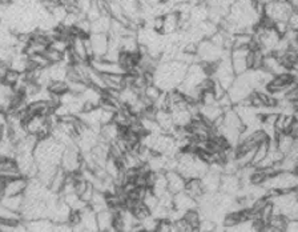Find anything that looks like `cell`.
<instances>
[{"label":"cell","instance_id":"cell-45","mask_svg":"<svg viewBox=\"0 0 298 232\" xmlns=\"http://www.w3.org/2000/svg\"><path fill=\"white\" fill-rule=\"evenodd\" d=\"M142 203L147 205L148 208H149V211H153V209L156 208L157 205H159V198H157L153 192H152L149 188H148L147 194H145V196H144V199H142Z\"/></svg>","mask_w":298,"mask_h":232},{"label":"cell","instance_id":"cell-42","mask_svg":"<svg viewBox=\"0 0 298 232\" xmlns=\"http://www.w3.org/2000/svg\"><path fill=\"white\" fill-rule=\"evenodd\" d=\"M48 91H50L52 95L55 96H61L69 91L68 83L67 82H51L50 86H48Z\"/></svg>","mask_w":298,"mask_h":232},{"label":"cell","instance_id":"cell-41","mask_svg":"<svg viewBox=\"0 0 298 232\" xmlns=\"http://www.w3.org/2000/svg\"><path fill=\"white\" fill-rule=\"evenodd\" d=\"M253 40V33L250 32H239L233 35V48H241V47H249Z\"/></svg>","mask_w":298,"mask_h":232},{"label":"cell","instance_id":"cell-35","mask_svg":"<svg viewBox=\"0 0 298 232\" xmlns=\"http://www.w3.org/2000/svg\"><path fill=\"white\" fill-rule=\"evenodd\" d=\"M151 191L157 196V198H160L161 195H164L166 191H168V181H166L165 172H157L156 180L153 183Z\"/></svg>","mask_w":298,"mask_h":232},{"label":"cell","instance_id":"cell-17","mask_svg":"<svg viewBox=\"0 0 298 232\" xmlns=\"http://www.w3.org/2000/svg\"><path fill=\"white\" fill-rule=\"evenodd\" d=\"M262 70L269 72L273 76H277V75L285 74L288 72V70L285 68L284 65L281 64L280 59L277 58L273 54H269V55H265L264 58V63H262Z\"/></svg>","mask_w":298,"mask_h":232},{"label":"cell","instance_id":"cell-14","mask_svg":"<svg viewBox=\"0 0 298 232\" xmlns=\"http://www.w3.org/2000/svg\"><path fill=\"white\" fill-rule=\"evenodd\" d=\"M240 190H241V180L237 175H226V174L221 175L220 192L237 196Z\"/></svg>","mask_w":298,"mask_h":232},{"label":"cell","instance_id":"cell-61","mask_svg":"<svg viewBox=\"0 0 298 232\" xmlns=\"http://www.w3.org/2000/svg\"><path fill=\"white\" fill-rule=\"evenodd\" d=\"M262 232H271V230H269V228H266V230H264V231H262Z\"/></svg>","mask_w":298,"mask_h":232},{"label":"cell","instance_id":"cell-25","mask_svg":"<svg viewBox=\"0 0 298 232\" xmlns=\"http://www.w3.org/2000/svg\"><path fill=\"white\" fill-rule=\"evenodd\" d=\"M47 116H31L28 117L27 120L24 121L23 125L28 135H35L36 136L39 134V131L42 130V127L46 123Z\"/></svg>","mask_w":298,"mask_h":232},{"label":"cell","instance_id":"cell-62","mask_svg":"<svg viewBox=\"0 0 298 232\" xmlns=\"http://www.w3.org/2000/svg\"><path fill=\"white\" fill-rule=\"evenodd\" d=\"M1 198H3V192L0 191V200H1Z\"/></svg>","mask_w":298,"mask_h":232},{"label":"cell","instance_id":"cell-1","mask_svg":"<svg viewBox=\"0 0 298 232\" xmlns=\"http://www.w3.org/2000/svg\"><path fill=\"white\" fill-rule=\"evenodd\" d=\"M188 67L177 60L160 61L153 72V84H156L163 92L173 91L183 83Z\"/></svg>","mask_w":298,"mask_h":232},{"label":"cell","instance_id":"cell-24","mask_svg":"<svg viewBox=\"0 0 298 232\" xmlns=\"http://www.w3.org/2000/svg\"><path fill=\"white\" fill-rule=\"evenodd\" d=\"M180 31L179 14L177 12H169L164 15V28L163 35H172V33Z\"/></svg>","mask_w":298,"mask_h":232},{"label":"cell","instance_id":"cell-39","mask_svg":"<svg viewBox=\"0 0 298 232\" xmlns=\"http://www.w3.org/2000/svg\"><path fill=\"white\" fill-rule=\"evenodd\" d=\"M131 211H132V214L135 215V218L137 219L138 222H142L144 219H147L148 216H151L152 215L151 211H149V208H148L147 205L142 203L141 200L136 202V203L132 205Z\"/></svg>","mask_w":298,"mask_h":232},{"label":"cell","instance_id":"cell-26","mask_svg":"<svg viewBox=\"0 0 298 232\" xmlns=\"http://www.w3.org/2000/svg\"><path fill=\"white\" fill-rule=\"evenodd\" d=\"M184 191H185L189 196H192L196 202L205 194V190H204V187H202L201 179H189V180H187L185 190Z\"/></svg>","mask_w":298,"mask_h":232},{"label":"cell","instance_id":"cell-9","mask_svg":"<svg viewBox=\"0 0 298 232\" xmlns=\"http://www.w3.org/2000/svg\"><path fill=\"white\" fill-rule=\"evenodd\" d=\"M88 63L93 70L101 75H125V71L117 61L106 60L103 58H92Z\"/></svg>","mask_w":298,"mask_h":232},{"label":"cell","instance_id":"cell-6","mask_svg":"<svg viewBox=\"0 0 298 232\" xmlns=\"http://www.w3.org/2000/svg\"><path fill=\"white\" fill-rule=\"evenodd\" d=\"M83 166V153L80 152V149L76 144L67 147L61 156L60 167L63 168L67 174H75L81 170Z\"/></svg>","mask_w":298,"mask_h":232},{"label":"cell","instance_id":"cell-5","mask_svg":"<svg viewBox=\"0 0 298 232\" xmlns=\"http://www.w3.org/2000/svg\"><path fill=\"white\" fill-rule=\"evenodd\" d=\"M225 50L221 47H217L215 43L209 39H204L198 43L197 46V58L200 63L207 64H215L224 56Z\"/></svg>","mask_w":298,"mask_h":232},{"label":"cell","instance_id":"cell-55","mask_svg":"<svg viewBox=\"0 0 298 232\" xmlns=\"http://www.w3.org/2000/svg\"><path fill=\"white\" fill-rule=\"evenodd\" d=\"M33 63H36L37 67H40V68H47V67H50V63L46 59V56L43 55V54H36V55L32 56H28Z\"/></svg>","mask_w":298,"mask_h":232},{"label":"cell","instance_id":"cell-10","mask_svg":"<svg viewBox=\"0 0 298 232\" xmlns=\"http://www.w3.org/2000/svg\"><path fill=\"white\" fill-rule=\"evenodd\" d=\"M249 47H241V48H233L230 51V60H232V67L236 76L245 74L246 71H249L248 63H246V58H248Z\"/></svg>","mask_w":298,"mask_h":232},{"label":"cell","instance_id":"cell-40","mask_svg":"<svg viewBox=\"0 0 298 232\" xmlns=\"http://www.w3.org/2000/svg\"><path fill=\"white\" fill-rule=\"evenodd\" d=\"M183 219L189 224V226H190V227L194 228V230H198V227H200V224H201V220H202L201 215H200L197 208L187 211V212L184 214Z\"/></svg>","mask_w":298,"mask_h":232},{"label":"cell","instance_id":"cell-57","mask_svg":"<svg viewBox=\"0 0 298 232\" xmlns=\"http://www.w3.org/2000/svg\"><path fill=\"white\" fill-rule=\"evenodd\" d=\"M288 26H289V29L298 32V12H292L288 19Z\"/></svg>","mask_w":298,"mask_h":232},{"label":"cell","instance_id":"cell-4","mask_svg":"<svg viewBox=\"0 0 298 232\" xmlns=\"http://www.w3.org/2000/svg\"><path fill=\"white\" fill-rule=\"evenodd\" d=\"M254 91L253 88L252 83H250V80L248 78V74L245 72L243 75H239V76H236V80H234V83L232 84V87L228 89V95L232 99V102L233 104H240V103H243L244 100H246V99L250 96V93Z\"/></svg>","mask_w":298,"mask_h":232},{"label":"cell","instance_id":"cell-12","mask_svg":"<svg viewBox=\"0 0 298 232\" xmlns=\"http://www.w3.org/2000/svg\"><path fill=\"white\" fill-rule=\"evenodd\" d=\"M28 179L24 176L15 177L11 180H7L4 184V190H3V195L4 196H16L24 195V192L27 190Z\"/></svg>","mask_w":298,"mask_h":232},{"label":"cell","instance_id":"cell-51","mask_svg":"<svg viewBox=\"0 0 298 232\" xmlns=\"http://www.w3.org/2000/svg\"><path fill=\"white\" fill-rule=\"evenodd\" d=\"M217 106L222 110V111H229V110H232V108L234 107L233 102H232V99H230V96L228 95V92L225 93L222 98H220L218 100H217Z\"/></svg>","mask_w":298,"mask_h":232},{"label":"cell","instance_id":"cell-3","mask_svg":"<svg viewBox=\"0 0 298 232\" xmlns=\"http://www.w3.org/2000/svg\"><path fill=\"white\" fill-rule=\"evenodd\" d=\"M207 78H209V74H208L207 67H205L204 63H194V64H190L188 67V71H187V75H185V78H184L183 83L180 84L176 89H179L180 92L187 95L189 91L197 88L198 86L207 79Z\"/></svg>","mask_w":298,"mask_h":232},{"label":"cell","instance_id":"cell-18","mask_svg":"<svg viewBox=\"0 0 298 232\" xmlns=\"http://www.w3.org/2000/svg\"><path fill=\"white\" fill-rule=\"evenodd\" d=\"M166 181H168V191L172 194H179L185 190L187 180L180 175L177 171H166L165 172Z\"/></svg>","mask_w":298,"mask_h":232},{"label":"cell","instance_id":"cell-33","mask_svg":"<svg viewBox=\"0 0 298 232\" xmlns=\"http://www.w3.org/2000/svg\"><path fill=\"white\" fill-rule=\"evenodd\" d=\"M274 139L277 142V149L286 156L293 147L294 138H292L289 134H280L277 135Z\"/></svg>","mask_w":298,"mask_h":232},{"label":"cell","instance_id":"cell-37","mask_svg":"<svg viewBox=\"0 0 298 232\" xmlns=\"http://www.w3.org/2000/svg\"><path fill=\"white\" fill-rule=\"evenodd\" d=\"M196 27L198 28V31L201 32L204 39H211L218 31V26L213 23V22H211V20H205V22L197 24Z\"/></svg>","mask_w":298,"mask_h":232},{"label":"cell","instance_id":"cell-36","mask_svg":"<svg viewBox=\"0 0 298 232\" xmlns=\"http://www.w3.org/2000/svg\"><path fill=\"white\" fill-rule=\"evenodd\" d=\"M288 222H289V219L284 216V215H273L271 220H269V223H268V228L271 232H285Z\"/></svg>","mask_w":298,"mask_h":232},{"label":"cell","instance_id":"cell-11","mask_svg":"<svg viewBox=\"0 0 298 232\" xmlns=\"http://www.w3.org/2000/svg\"><path fill=\"white\" fill-rule=\"evenodd\" d=\"M93 58H104L109 47V36L108 33H91L89 35Z\"/></svg>","mask_w":298,"mask_h":232},{"label":"cell","instance_id":"cell-47","mask_svg":"<svg viewBox=\"0 0 298 232\" xmlns=\"http://www.w3.org/2000/svg\"><path fill=\"white\" fill-rule=\"evenodd\" d=\"M67 83H68L69 92L75 93V95H81L88 87V84L84 82H67Z\"/></svg>","mask_w":298,"mask_h":232},{"label":"cell","instance_id":"cell-48","mask_svg":"<svg viewBox=\"0 0 298 232\" xmlns=\"http://www.w3.org/2000/svg\"><path fill=\"white\" fill-rule=\"evenodd\" d=\"M200 104L201 106H216L217 104V99H216L213 91H205L201 93V99H200Z\"/></svg>","mask_w":298,"mask_h":232},{"label":"cell","instance_id":"cell-46","mask_svg":"<svg viewBox=\"0 0 298 232\" xmlns=\"http://www.w3.org/2000/svg\"><path fill=\"white\" fill-rule=\"evenodd\" d=\"M225 232H257L253 227L252 222H245V223H239L225 230Z\"/></svg>","mask_w":298,"mask_h":232},{"label":"cell","instance_id":"cell-20","mask_svg":"<svg viewBox=\"0 0 298 232\" xmlns=\"http://www.w3.org/2000/svg\"><path fill=\"white\" fill-rule=\"evenodd\" d=\"M222 115H224V111L217 104L216 106H201L200 104V116L202 120L208 123L211 127H213V123L217 119H220Z\"/></svg>","mask_w":298,"mask_h":232},{"label":"cell","instance_id":"cell-30","mask_svg":"<svg viewBox=\"0 0 298 232\" xmlns=\"http://www.w3.org/2000/svg\"><path fill=\"white\" fill-rule=\"evenodd\" d=\"M208 5L207 4H198L193 5L190 9V23L192 26H197V24L202 23L208 20Z\"/></svg>","mask_w":298,"mask_h":232},{"label":"cell","instance_id":"cell-54","mask_svg":"<svg viewBox=\"0 0 298 232\" xmlns=\"http://www.w3.org/2000/svg\"><path fill=\"white\" fill-rule=\"evenodd\" d=\"M101 14H100V11H99V8H97V5L96 3H95V0H93V3H92L91 5V8L88 9L87 11V14H85V18L89 20V22H95V20H97V19L100 18Z\"/></svg>","mask_w":298,"mask_h":232},{"label":"cell","instance_id":"cell-49","mask_svg":"<svg viewBox=\"0 0 298 232\" xmlns=\"http://www.w3.org/2000/svg\"><path fill=\"white\" fill-rule=\"evenodd\" d=\"M67 14H68V11L63 7V5H57L52 12H51V15H52V18L55 19V22L57 24H61L63 23V20L65 19V16H67Z\"/></svg>","mask_w":298,"mask_h":232},{"label":"cell","instance_id":"cell-60","mask_svg":"<svg viewBox=\"0 0 298 232\" xmlns=\"http://www.w3.org/2000/svg\"><path fill=\"white\" fill-rule=\"evenodd\" d=\"M285 232H298V220H289Z\"/></svg>","mask_w":298,"mask_h":232},{"label":"cell","instance_id":"cell-43","mask_svg":"<svg viewBox=\"0 0 298 232\" xmlns=\"http://www.w3.org/2000/svg\"><path fill=\"white\" fill-rule=\"evenodd\" d=\"M43 55L46 56V59L48 60V63L51 64H57V63H61L63 61V55L64 54H61V52L56 51L54 48H51L48 47L46 51L43 52Z\"/></svg>","mask_w":298,"mask_h":232},{"label":"cell","instance_id":"cell-38","mask_svg":"<svg viewBox=\"0 0 298 232\" xmlns=\"http://www.w3.org/2000/svg\"><path fill=\"white\" fill-rule=\"evenodd\" d=\"M268 152H269V139L265 140V142H262V143H260L256 147V151H254V156H253V162H252L253 167H256L258 163L262 162V160L266 158Z\"/></svg>","mask_w":298,"mask_h":232},{"label":"cell","instance_id":"cell-7","mask_svg":"<svg viewBox=\"0 0 298 232\" xmlns=\"http://www.w3.org/2000/svg\"><path fill=\"white\" fill-rule=\"evenodd\" d=\"M293 12V9L290 8V5L286 3H277V1H271L264 7V16L271 18L273 22H288V19Z\"/></svg>","mask_w":298,"mask_h":232},{"label":"cell","instance_id":"cell-15","mask_svg":"<svg viewBox=\"0 0 298 232\" xmlns=\"http://www.w3.org/2000/svg\"><path fill=\"white\" fill-rule=\"evenodd\" d=\"M173 208L185 214L189 209L197 208V202L193 199L192 196H189L185 191H183L173 195Z\"/></svg>","mask_w":298,"mask_h":232},{"label":"cell","instance_id":"cell-31","mask_svg":"<svg viewBox=\"0 0 298 232\" xmlns=\"http://www.w3.org/2000/svg\"><path fill=\"white\" fill-rule=\"evenodd\" d=\"M65 179H67V172H65L61 167H59L57 168V171H56L55 175H54V177H52L50 186H48L50 191H52L54 194H57V195H60V192H61L63 187H64Z\"/></svg>","mask_w":298,"mask_h":232},{"label":"cell","instance_id":"cell-2","mask_svg":"<svg viewBox=\"0 0 298 232\" xmlns=\"http://www.w3.org/2000/svg\"><path fill=\"white\" fill-rule=\"evenodd\" d=\"M265 190L277 191V192H290L298 190V175L294 172L280 171L274 176L268 177L262 184Z\"/></svg>","mask_w":298,"mask_h":232},{"label":"cell","instance_id":"cell-27","mask_svg":"<svg viewBox=\"0 0 298 232\" xmlns=\"http://www.w3.org/2000/svg\"><path fill=\"white\" fill-rule=\"evenodd\" d=\"M97 226H99V232H106L109 227L113 226V211L110 208L103 209L96 214Z\"/></svg>","mask_w":298,"mask_h":232},{"label":"cell","instance_id":"cell-53","mask_svg":"<svg viewBox=\"0 0 298 232\" xmlns=\"http://www.w3.org/2000/svg\"><path fill=\"white\" fill-rule=\"evenodd\" d=\"M20 76H22V74H19L18 71L9 70L8 74H7V76H5V79H4V82H3V83L7 84V86H9V87H14L15 84L19 82V79H20Z\"/></svg>","mask_w":298,"mask_h":232},{"label":"cell","instance_id":"cell-50","mask_svg":"<svg viewBox=\"0 0 298 232\" xmlns=\"http://www.w3.org/2000/svg\"><path fill=\"white\" fill-rule=\"evenodd\" d=\"M141 223V227L144 231L147 232H155V230H156V226L157 223H159V220H157L156 218H153V216H148L147 219H144L142 222H140Z\"/></svg>","mask_w":298,"mask_h":232},{"label":"cell","instance_id":"cell-16","mask_svg":"<svg viewBox=\"0 0 298 232\" xmlns=\"http://www.w3.org/2000/svg\"><path fill=\"white\" fill-rule=\"evenodd\" d=\"M222 127L228 128V130L237 131L240 134H243L244 130H245V125L240 119V116L237 115V112L234 111V108L224 112V115H222Z\"/></svg>","mask_w":298,"mask_h":232},{"label":"cell","instance_id":"cell-22","mask_svg":"<svg viewBox=\"0 0 298 232\" xmlns=\"http://www.w3.org/2000/svg\"><path fill=\"white\" fill-rule=\"evenodd\" d=\"M99 136H100V142H104L107 144L113 143L120 138V127L116 125L113 121L109 124L101 125Z\"/></svg>","mask_w":298,"mask_h":232},{"label":"cell","instance_id":"cell-63","mask_svg":"<svg viewBox=\"0 0 298 232\" xmlns=\"http://www.w3.org/2000/svg\"><path fill=\"white\" fill-rule=\"evenodd\" d=\"M296 194H297V199H298V190H297V191H296Z\"/></svg>","mask_w":298,"mask_h":232},{"label":"cell","instance_id":"cell-8","mask_svg":"<svg viewBox=\"0 0 298 232\" xmlns=\"http://www.w3.org/2000/svg\"><path fill=\"white\" fill-rule=\"evenodd\" d=\"M233 108L245 127L261 128V115L258 114L256 108H253L249 104H236Z\"/></svg>","mask_w":298,"mask_h":232},{"label":"cell","instance_id":"cell-23","mask_svg":"<svg viewBox=\"0 0 298 232\" xmlns=\"http://www.w3.org/2000/svg\"><path fill=\"white\" fill-rule=\"evenodd\" d=\"M24 226L28 232H52V228H54V223L50 219L29 220V222H24Z\"/></svg>","mask_w":298,"mask_h":232},{"label":"cell","instance_id":"cell-29","mask_svg":"<svg viewBox=\"0 0 298 232\" xmlns=\"http://www.w3.org/2000/svg\"><path fill=\"white\" fill-rule=\"evenodd\" d=\"M0 204H3L14 212L20 214V211L23 208L24 204V195H16V196H4L0 200Z\"/></svg>","mask_w":298,"mask_h":232},{"label":"cell","instance_id":"cell-59","mask_svg":"<svg viewBox=\"0 0 298 232\" xmlns=\"http://www.w3.org/2000/svg\"><path fill=\"white\" fill-rule=\"evenodd\" d=\"M226 92H228V91H226V89H225L220 83H217V82H216V80H215V87H213V93H215L216 99L218 100V99L222 98V96H224V95Z\"/></svg>","mask_w":298,"mask_h":232},{"label":"cell","instance_id":"cell-34","mask_svg":"<svg viewBox=\"0 0 298 232\" xmlns=\"http://www.w3.org/2000/svg\"><path fill=\"white\" fill-rule=\"evenodd\" d=\"M110 22L109 16H100V18L91 23V33H109Z\"/></svg>","mask_w":298,"mask_h":232},{"label":"cell","instance_id":"cell-44","mask_svg":"<svg viewBox=\"0 0 298 232\" xmlns=\"http://www.w3.org/2000/svg\"><path fill=\"white\" fill-rule=\"evenodd\" d=\"M161 93H163V91L157 87L156 84H148L147 87H145V89H144L142 95H144V96H147V98L149 99L152 103H155L157 99L160 98Z\"/></svg>","mask_w":298,"mask_h":232},{"label":"cell","instance_id":"cell-32","mask_svg":"<svg viewBox=\"0 0 298 232\" xmlns=\"http://www.w3.org/2000/svg\"><path fill=\"white\" fill-rule=\"evenodd\" d=\"M89 207H91L95 212H100L103 209L108 208V203H107V195L104 192H100V191H96L93 192L92 195V199L89 202Z\"/></svg>","mask_w":298,"mask_h":232},{"label":"cell","instance_id":"cell-13","mask_svg":"<svg viewBox=\"0 0 298 232\" xmlns=\"http://www.w3.org/2000/svg\"><path fill=\"white\" fill-rule=\"evenodd\" d=\"M221 172L216 171L209 168L208 172L201 177V183L204 190L208 194H216L220 191V184H221Z\"/></svg>","mask_w":298,"mask_h":232},{"label":"cell","instance_id":"cell-21","mask_svg":"<svg viewBox=\"0 0 298 232\" xmlns=\"http://www.w3.org/2000/svg\"><path fill=\"white\" fill-rule=\"evenodd\" d=\"M80 214H81V222H80L81 227L85 228V230H89L92 232H99L96 212L89 205H87L85 208L81 209Z\"/></svg>","mask_w":298,"mask_h":232},{"label":"cell","instance_id":"cell-28","mask_svg":"<svg viewBox=\"0 0 298 232\" xmlns=\"http://www.w3.org/2000/svg\"><path fill=\"white\" fill-rule=\"evenodd\" d=\"M67 71H68V65H65L64 63L51 64L48 67L51 82H67Z\"/></svg>","mask_w":298,"mask_h":232},{"label":"cell","instance_id":"cell-19","mask_svg":"<svg viewBox=\"0 0 298 232\" xmlns=\"http://www.w3.org/2000/svg\"><path fill=\"white\" fill-rule=\"evenodd\" d=\"M156 121L163 134H173L176 125H174L172 115H170V112L168 110H159L156 112Z\"/></svg>","mask_w":298,"mask_h":232},{"label":"cell","instance_id":"cell-56","mask_svg":"<svg viewBox=\"0 0 298 232\" xmlns=\"http://www.w3.org/2000/svg\"><path fill=\"white\" fill-rule=\"evenodd\" d=\"M52 232H74V227H72L68 222H63V223H54Z\"/></svg>","mask_w":298,"mask_h":232},{"label":"cell","instance_id":"cell-52","mask_svg":"<svg viewBox=\"0 0 298 232\" xmlns=\"http://www.w3.org/2000/svg\"><path fill=\"white\" fill-rule=\"evenodd\" d=\"M173 231V223L169 219H161L156 226L155 232H172Z\"/></svg>","mask_w":298,"mask_h":232},{"label":"cell","instance_id":"cell-58","mask_svg":"<svg viewBox=\"0 0 298 232\" xmlns=\"http://www.w3.org/2000/svg\"><path fill=\"white\" fill-rule=\"evenodd\" d=\"M9 68V61H0V83H3L5 79V76L8 74Z\"/></svg>","mask_w":298,"mask_h":232}]
</instances>
